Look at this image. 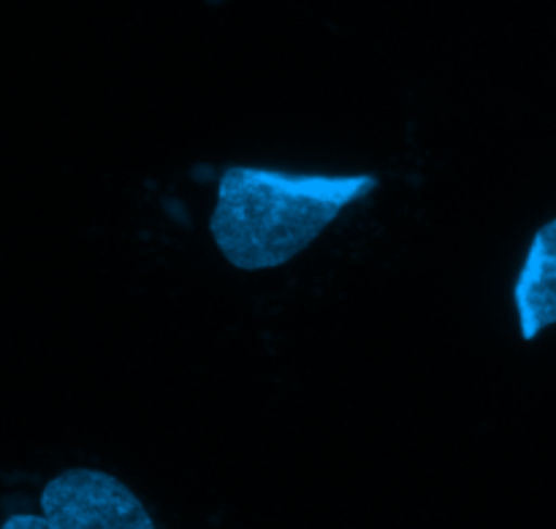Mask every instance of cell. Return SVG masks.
Here are the masks:
<instances>
[{
	"label": "cell",
	"instance_id": "cell-1",
	"mask_svg": "<svg viewBox=\"0 0 556 529\" xmlns=\"http://www.w3.org/2000/svg\"><path fill=\"white\" fill-rule=\"evenodd\" d=\"M378 185L375 174L228 166L217 182L210 234L223 259L237 269H280Z\"/></svg>",
	"mask_w": 556,
	"mask_h": 529
},
{
	"label": "cell",
	"instance_id": "cell-2",
	"mask_svg": "<svg viewBox=\"0 0 556 529\" xmlns=\"http://www.w3.org/2000/svg\"><path fill=\"white\" fill-rule=\"evenodd\" d=\"M0 529H155V521L119 478L71 467L43 487L41 514H14Z\"/></svg>",
	"mask_w": 556,
	"mask_h": 529
},
{
	"label": "cell",
	"instance_id": "cell-3",
	"mask_svg": "<svg viewBox=\"0 0 556 529\" xmlns=\"http://www.w3.org/2000/svg\"><path fill=\"white\" fill-rule=\"evenodd\" d=\"M514 307L525 342L556 326V217L538 228L527 248L514 282Z\"/></svg>",
	"mask_w": 556,
	"mask_h": 529
}]
</instances>
